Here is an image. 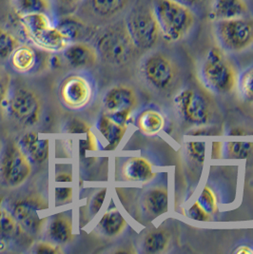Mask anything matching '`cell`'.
<instances>
[{"mask_svg":"<svg viewBox=\"0 0 253 254\" xmlns=\"http://www.w3.org/2000/svg\"><path fill=\"white\" fill-rule=\"evenodd\" d=\"M197 73L201 85L212 94L228 95L237 87V67L219 47H212L205 54Z\"/></svg>","mask_w":253,"mask_h":254,"instance_id":"cell-1","label":"cell"},{"mask_svg":"<svg viewBox=\"0 0 253 254\" xmlns=\"http://www.w3.org/2000/svg\"><path fill=\"white\" fill-rule=\"evenodd\" d=\"M161 38L168 43L187 39L195 30L199 13L173 0H150Z\"/></svg>","mask_w":253,"mask_h":254,"instance_id":"cell-2","label":"cell"},{"mask_svg":"<svg viewBox=\"0 0 253 254\" xmlns=\"http://www.w3.org/2000/svg\"><path fill=\"white\" fill-rule=\"evenodd\" d=\"M216 45L228 55H240L253 48V15L212 21Z\"/></svg>","mask_w":253,"mask_h":254,"instance_id":"cell-3","label":"cell"},{"mask_svg":"<svg viewBox=\"0 0 253 254\" xmlns=\"http://www.w3.org/2000/svg\"><path fill=\"white\" fill-rule=\"evenodd\" d=\"M124 21L136 49L150 51L159 42L161 34L150 2L133 5L126 12Z\"/></svg>","mask_w":253,"mask_h":254,"instance_id":"cell-4","label":"cell"},{"mask_svg":"<svg viewBox=\"0 0 253 254\" xmlns=\"http://www.w3.org/2000/svg\"><path fill=\"white\" fill-rule=\"evenodd\" d=\"M140 71L145 81L156 91H169L179 76L175 59L166 51L152 49L141 60Z\"/></svg>","mask_w":253,"mask_h":254,"instance_id":"cell-5","label":"cell"},{"mask_svg":"<svg viewBox=\"0 0 253 254\" xmlns=\"http://www.w3.org/2000/svg\"><path fill=\"white\" fill-rule=\"evenodd\" d=\"M96 50L105 61L115 66H123L133 58L136 47L126 31L125 21L108 26L98 37Z\"/></svg>","mask_w":253,"mask_h":254,"instance_id":"cell-6","label":"cell"},{"mask_svg":"<svg viewBox=\"0 0 253 254\" xmlns=\"http://www.w3.org/2000/svg\"><path fill=\"white\" fill-rule=\"evenodd\" d=\"M177 114L185 123L203 127L213 118V108L207 96L195 89L186 88L181 90L173 98Z\"/></svg>","mask_w":253,"mask_h":254,"instance_id":"cell-7","label":"cell"},{"mask_svg":"<svg viewBox=\"0 0 253 254\" xmlns=\"http://www.w3.org/2000/svg\"><path fill=\"white\" fill-rule=\"evenodd\" d=\"M32 174V164L21 146L10 142L4 148L0 160V177L9 188H18Z\"/></svg>","mask_w":253,"mask_h":254,"instance_id":"cell-8","label":"cell"},{"mask_svg":"<svg viewBox=\"0 0 253 254\" xmlns=\"http://www.w3.org/2000/svg\"><path fill=\"white\" fill-rule=\"evenodd\" d=\"M49 208L48 201L41 195L25 197L15 202L12 213L24 231L29 234H38L47 222L44 212Z\"/></svg>","mask_w":253,"mask_h":254,"instance_id":"cell-9","label":"cell"},{"mask_svg":"<svg viewBox=\"0 0 253 254\" xmlns=\"http://www.w3.org/2000/svg\"><path fill=\"white\" fill-rule=\"evenodd\" d=\"M103 105L107 115L116 122L127 125L131 113L137 105V96L130 87L117 85L106 93Z\"/></svg>","mask_w":253,"mask_h":254,"instance_id":"cell-10","label":"cell"},{"mask_svg":"<svg viewBox=\"0 0 253 254\" xmlns=\"http://www.w3.org/2000/svg\"><path fill=\"white\" fill-rule=\"evenodd\" d=\"M12 117L26 127L35 126L41 117V101L31 89H16L9 102Z\"/></svg>","mask_w":253,"mask_h":254,"instance_id":"cell-11","label":"cell"},{"mask_svg":"<svg viewBox=\"0 0 253 254\" xmlns=\"http://www.w3.org/2000/svg\"><path fill=\"white\" fill-rule=\"evenodd\" d=\"M131 0H84L80 5L81 18L113 21L126 14L132 7Z\"/></svg>","mask_w":253,"mask_h":254,"instance_id":"cell-12","label":"cell"},{"mask_svg":"<svg viewBox=\"0 0 253 254\" xmlns=\"http://www.w3.org/2000/svg\"><path fill=\"white\" fill-rule=\"evenodd\" d=\"M92 95L91 83L80 75H69L60 87L63 103L72 110H80L89 104Z\"/></svg>","mask_w":253,"mask_h":254,"instance_id":"cell-13","label":"cell"},{"mask_svg":"<svg viewBox=\"0 0 253 254\" xmlns=\"http://www.w3.org/2000/svg\"><path fill=\"white\" fill-rule=\"evenodd\" d=\"M252 13L247 0H210L208 16L211 21L242 17Z\"/></svg>","mask_w":253,"mask_h":254,"instance_id":"cell-14","label":"cell"},{"mask_svg":"<svg viewBox=\"0 0 253 254\" xmlns=\"http://www.w3.org/2000/svg\"><path fill=\"white\" fill-rule=\"evenodd\" d=\"M64 58L70 67L86 69L93 67L98 60L96 48L85 42L70 43L64 51Z\"/></svg>","mask_w":253,"mask_h":254,"instance_id":"cell-15","label":"cell"},{"mask_svg":"<svg viewBox=\"0 0 253 254\" xmlns=\"http://www.w3.org/2000/svg\"><path fill=\"white\" fill-rule=\"evenodd\" d=\"M35 46L51 53L63 52L71 43L69 35L59 26L53 25L30 39Z\"/></svg>","mask_w":253,"mask_h":254,"instance_id":"cell-16","label":"cell"},{"mask_svg":"<svg viewBox=\"0 0 253 254\" xmlns=\"http://www.w3.org/2000/svg\"><path fill=\"white\" fill-rule=\"evenodd\" d=\"M20 146L29 158L36 164L44 163L49 157V140L35 131L23 135Z\"/></svg>","mask_w":253,"mask_h":254,"instance_id":"cell-17","label":"cell"},{"mask_svg":"<svg viewBox=\"0 0 253 254\" xmlns=\"http://www.w3.org/2000/svg\"><path fill=\"white\" fill-rule=\"evenodd\" d=\"M122 175L126 181L148 182L155 176L150 161L143 157L128 158L122 168Z\"/></svg>","mask_w":253,"mask_h":254,"instance_id":"cell-18","label":"cell"},{"mask_svg":"<svg viewBox=\"0 0 253 254\" xmlns=\"http://www.w3.org/2000/svg\"><path fill=\"white\" fill-rule=\"evenodd\" d=\"M144 210L152 217H158L168 211L169 194L165 188L156 187L149 190L142 199Z\"/></svg>","mask_w":253,"mask_h":254,"instance_id":"cell-19","label":"cell"},{"mask_svg":"<svg viewBox=\"0 0 253 254\" xmlns=\"http://www.w3.org/2000/svg\"><path fill=\"white\" fill-rule=\"evenodd\" d=\"M47 233L50 240L58 245L70 242L73 239L72 222L67 215L58 213L49 222Z\"/></svg>","mask_w":253,"mask_h":254,"instance_id":"cell-20","label":"cell"},{"mask_svg":"<svg viewBox=\"0 0 253 254\" xmlns=\"http://www.w3.org/2000/svg\"><path fill=\"white\" fill-rule=\"evenodd\" d=\"M127 125H123L114 120L111 116L104 114L97 122V128L104 139L108 142V148L115 150L120 144L126 133Z\"/></svg>","mask_w":253,"mask_h":254,"instance_id":"cell-21","label":"cell"},{"mask_svg":"<svg viewBox=\"0 0 253 254\" xmlns=\"http://www.w3.org/2000/svg\"><path fill=\"white\" fill-rule=\"evenodd\" d=\"M19 21L25 35L29 39H32L48 28L55 25L49 13L44 12L25 14L19 17Z\"/></svg>","mask_w":253,"mask_h":254,"instance_id":"cell-22","label":"cell"},{"mask_svg":"<svg viewBox=\"0 0 253 254\" xmlns=\"http://www.w3.org/2000/svg\"><path fill=\"white\" fill-rule=\"evenodd\" d=\"M136 126L146 135H156L164 128L165 118L159 111L147 109L139 114Z\"/></svg>","mask_w":253,"mask_h":254,"instance_id":"cell-23","label":"cell"},{"mask_svg":"<svg viewBox=\"0 0 253 254\" xmlns=\"http://www.w3.org/2000/svg\"><path fill=\"white\" fill-rule=\"evenodd\" d=\"M126 221L117 208L105 212L98 223V230L107 237H115L125 231Z\"/></svg>","mask_w":253,"mask_h":254,"instance_id":"cell-24","label":"cell"},{"mask_svg":"<svg viewBox=\"0 0 253 254\" xmlns=\"http://www.w3.org/2000/svg\"><path fill=\"white\" fill-rule=\"evenodd\" d=\"M12 68L18 72L25 73L35 68L37 57L35 50L28 45H19L11 57Z\"/></svg>","mask_w":253,"mask_h":254,"instance_id":"cell-25","label":"cell"},{"mask_svg":"<svg viewBox=\"0 0 253 254\" xmlns=\"http://www.w3.org/2000/svg\"><path fill=\"white\" fill-rule=\"evenodd\" d=\"M26 233L18 221L8 209L0 207V238L12 241Z\"/></svg>","mask_w":253,"mask_h":254,"instance_id":"cell-26","label":"cell"},{"mask_svg":"<svg viewBox=\"0 0 253 254\" xmlns=\"http://www.w3.org/2000/svg\"><path fill=\"white\" fill-rule=\"evenodd\" d=\"M169 232L163 230L150 231L143 241V249L147 254H161L170 244Z\"/></svg>","mask_w":253,"mask_h":254,"instance_id":"cell-27","label":"cell"},{"mask_svg":"<svg viewBox=\"0 0 253 254\" xmlns=\"http://www.w3.org/2000/svg\"><path fill=\"white\" fill-rule=\"evenodd\" d=\"M52 4V0H13V10L19 17L30 13H49Z\"/></svg>","mask_w":253,"mask_h":254,"instance_id":"cell-28","label":"cell"},{"mask_svg":"<svg viewBox=\"0 0 253 254\" xmlns=\"http://www.w3.org/2000/svg\"><path fill=\"white\" fill-rule=\"evenodd\" d=\"M236 89L245 102L253 104V64L239 73Z\"/></svg>","mask_w":253,"mask_h":254,"instance_id":"cell-29","label":"cell"},{"mask_svg":"<svg viewBox=\"0 0 253 254\" xmlns=\"http://www.w3.org/2000/svg\"><path fill=\"white\" fill-rule=\"evenodd\" d=\"M20 45L18 39L5 29L0 28V60H8Z\"/></svg>","mask_w":253,"mask_h":254,"instance_id":"cell-30","label":"cell"},{"mask_svg":"<svg viewBox=\"0 0 253 254\" xmlns=\"http://www.w3.org/2000/svg\"><path fill=\"white\" fill-rule=\"evenodd\" d=\"M197 202L201 205V207L204 208L209 215L215 214L218 211L216 195H215L214 191L207 186H206L204 188V190H202Z\"/></svg>","mask_w":253,"mask_h":254,"instance_id":"cell-31","label":"cell"},{"mask_svg":"<svg viewBox=\"0 0 253 254\" xmlns=\"http://www.w3.org/2000/svg\"><path fill=\"white\" fill-rule=\"evenodd\" d=\"M251 149L249 142H230L226 145V153L231 158H246Z\"/></svg>","mask_w":253,"mask_h":254,"instance_id":"cell-32","label":"cell"},{"mask_svg":"<svg viewBox=\"0 0 253 254\" xmlns=\"http://www.w3.org/2000/svg\"><path fill=\"white\" fill-rule=\"evenodd\" d=\"M187 154L191 161L196 164H203L205 160L206 144L204 142H190L187 145Z\"/></svg>","mask_w":253,"mask_h":254,"instance_id":"cell-33","label":"cell"},{"mask_svg":"<svg viewBox=\"0 0 253 254\" xmlns=\"http://www.w3.org/2000/svg\"><path fill=\"white\" fill-rule=\"evenodd\" d=\"M106 195H107V190L103 189L92 196L89 204V211H90V214H92V217L95 216L102 208Z\"/></svg>","mask_w":253,"mask_h":254,"instance_id":"cell-34","label":"cell"},{"mask_svg":"<svg viewBox=\"0 0 253 254\" xmlns=\"http://www.w3.org/2000/svg\"><path fill=\"white\" fill-rule=\"evenodd\" d=\"M188 215L190 218L196 220V221H202L207 222L210 220V215L207 213L204 208L201 207V205L196 201L195 203L189 208Z\"/></svg>","mask_w":253,"mask_h":254,"instance_id":"cell-35","label":"cell"},{"mask_svg":"<svg viewBox=\"0 0 253 254\" xmlns=\"http://www.w3.org/2000/svg\"><path fill=\"white\" fill-rule=\"evenodd\" d=\"M34 253L37 254H57L61 253L60 247L56 243H37L35 247Z\"/></svg>","mask_w":253,"mask_h":254,"instance_id":"cell-36","label":"cell"},{"mask_svg":"<svg viewBox=\"0 0 253 254\" xmlns=\"http://www.w3.org/2000/svg\"><path fill=\"white\" fill-rule=\"evenodd\" d=\"M91 129V126L85 121L72 119L67 125V130L69 133H87Z\"/></svg>","mask_w":253,"mask_h":254,"instance_id":"cell-37","label":"cell"},{"mask_svg":"<svg viewBox=\"0 0 253 254\" xmlns=\"http://www.w3.org/2000/svg\"><path fill=\"white\" fill-rule=\"evenodd\" d=\"M10 83H11L10 74L4 70H0V106L7 97Z\"/></svg>","mask_w":253,"mask_h":254,"instance_id":"cell-38","label":"cell"},{"mask_svg":"<svg viewBox=\"0 0 253 254\" xmlns=\"http://www.w3.org/2000/svg\"><path fill=\"white\" fill-rule=\"evenodd\" d=\"M84 0H52L59 9L65 12H70L79 7Z\"/></svg>","mask_w":253,"mask_h":254,"instance_id":"cell-39","label":"cell"},{"mask_svg":"<svg viewBox=\"0 0 253 254\" xmlns=\"http://www.w3.org/2000/svg\"><path fill=\"white\" fill-rule=\"evenodd\" d=\"M72 197V190L70 188H58L56 190V199L61 204L70 202Z\"/></svg>","mask_w":253,"mask_h":254,"instance_id":"cell-40","label":"cell"},{"mask_svg":"<svg viewBox=\"0 0 253 254\" xmlns=\"http://www.w3.org/2000/svg\"><path fill=\"white\" fill-rule=\"evenodd\" d=\"M175 2H178L182 5H184L188 8H190L191 10L195 11L198 13V10L205 4L206 0H173Z\"/></svg>","mask_w":253,"mask_h":254,"instance_id":"cell-41","label":"cell"},{"mask_svg":"<svg viewBox=\"0 0 253 254\" xmlns=\"http://www.w3.org/2000/svg\"><path fill=\"white\" fill-rule=\"evenodd\" d=\"M87 139L84 142L85 145V149L89 150H96L98 148V143H97V139L96 136L93 134L92 130L90 129L87 133Z\"/></svg>","mask_w":253,"mask_h":254,"instance_id":"cell-42","label":"cell"},{"mask_svg":"<svg viewBox=\"0 0 253 254\" xmlns=\"http://www.w3.org/2000/svg\"><path fill=\"white\" fill-rule=\"evenodd\" d=\"M233 253L235 254H253V249L249 246H240Z\"/></svg>","mask_w":253,"mask_h":254,"instance_id":"cell-43","label":"cell"},{"mask_svg":"<svg viewBox=\"0 0 253 254\" xmlns=\"http://www.w3.org/2000/svg\"><path fill=\"white\" fill-rule=\"evenodd\" d=\"M57 182H71L72 176L68 174H60L57 175L56 177Z\"/></svg>","mask_w":253,"mask_h":254,"instance_id":"cell-44","label":"cell"}]
</instances>
